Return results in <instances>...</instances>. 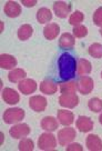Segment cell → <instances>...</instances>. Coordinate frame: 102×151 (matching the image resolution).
<instances>
[{"label": "cell", "mask_w": 102, "mask_h": 151, "mask_svg": "<svg viewBox=\"0 0 102 151\" xmlns=\"http://www.w3.org/2000/svg\"><path fill=\"white\" fill-rule=\"evenodd\" d=\"M77 60L71 53L65 52L58 59V78L57 80L60 82H67L73 79L77 71Z\"/></svg>", "instance_id": "1"}, {"label": "cell", "mask_w": 102, "mask_h": 151, "mask_svg": "<svg viewBox=\"0 0 102 151\" xmlns=\"http://www.w3.org/2000/svg\"><path fill=\"white\" fill-rule=\"evenodd\" d=\"M24 116H26V111L22 108H9L5 111L2 119L7 124H14L23 120Z\"/></svg>", "instance_id": "2"}, {"label": "cell", "mask_w": 102, "mask_h": 151, "mask_svg": "<svg viewBox=\"0 0 102 151\" xmlns=\"http://www.w3.org/2000/svg\"><path fill=\"white\" fill-rule=\"evenodd\" d=\"M38 147L40 150H55L57 147V139L51 132H45L38 139Z\"/></svg>", "instance_id": "3"}, {"label": "cell", "mask_w": 102, "mask_h": 151, "mask_svg": "<svg viewBox=\"0 0 102 151\" xmlns=\"http://www.w3.org/2000/svg\"><path fill=\"white\" fill-rule=\"evenodd\" d=\"M77 137V131L74 128L65 127L58 132V142L60 146H68Z\"/></svg>", "instance_id": "4"}, {"label": "cell", "mask_w": 102, "mask_h": 151, "mask_svg": "<svg viewBox=\"0 0 102 151\" xmlns=\"http://www.w3.org/2000/svg\"><path fill=\"white\" fill-rule=\"evenodd\" d=\"M94 88V81L91 77L82 76L77 81V90L82 94H89Z\"/></svg>", "instance_id": "5"}, {"label": "cell", "mask_w": 102, "mask_h": 151, "mask_svg": "<svg viewBox=\"0 0 102 151\" xmlns=\"http://www.w3.org/2000/svg\"><path fill=\"white\" fill-rule=\"evenodd\" d=\"M31 132V129L27 123H17L10 128V136L14 139H23Z\"/></svg>", "instance_id": "6"}, {"label": "cell", "mask_w": 102, "mask_h": 151, "mask_svg": "<svg viewBox=\"0 0 102 151\" xmlns=\"http://www.w3.org/2000/svg\"><path fill=\"white\" fill-rule=\"evenodd\" d=\"M71 9H72V5L70 2L67 4L65 1H55L53 4V11L58 18H67L71 12Z\"/></svg>", "instance_id": "7"}, {"label": "cell", "mask_w": 102, "mask_h": 151, "mask_svg": "<svg viewBox=\"0 0 102 151\" xmlns=\"http://www.w3.org/2000/svg\"><path fill=\"white\" fill-rule=\"evenodd\" d=\"M59 104L63 108L72 109L79 104V97L75 93H65L59 97Z\"/></svg>", "instance_id": "8"}, {"label": "cell", "mask_w": 102, "mask_h": 151, "mask_svg": "<svg viewBox=\"0 0 102 151\" xmlns=\"http://www.w3.org/2000/svg\"><path fill=\"white\" fill-rule=\"evenodd\" d=\"M47 99L42 96H33L29 99V107L34 112H42L47 108Z\"/></svg>", "instance_id": "9"}, {"label": "cell", "mask_w": 102, "mask_h": 151, "mask_svg": "<svg viewBox=\"0 0 102 151\" xmlns=\"http://www.w3.org/2000/svg\"><path fill=\"white\" fill-rule=\"evenodd\" d=\"M37 88H38L37 82L33 80V79H27V78H26V79L21 80L18 83L19 91H20L21 93L26 94V96L33 93V92L37 90Z\"/></svg>", "instance_id": "10"}, {"label": "cell", "mask_w": 102, "mask_h": 151, "mask_svg": "<svg viewBox=\"0 0 102 151\" xmlns=\"http://www.w3.org/2000/svg\"><path fill=\"white\" fill-rule=\"evenodd\" d=\"M4 11L9 18H17L21 14V6L16 1H7L4 7Z\"/></svg>", "instance_id": "11"}, {"label": "cell", "mask_w": 102, "mask_h": 151, "mask_svg": "<svg viewBox=\"0 0 102 151\" xmlns=\"http://www.w3.org/2000/svg\"><path fill=\"white\" fill-rule=\"evenodd\" d=\"M57 119H58L59 123H61L62 126L69 127V126H71L73 123L74 114L71 111L61 109V110H58V112H57Z\"/></svg>", "instance_id": "12"}, {"label": "cell", "mask_w": 102, "mask_h": 151, "mask_svg": "<svg viewBox=\"0 0 102 151\" xmlns=\"http://www.w3.org/2000/svg\"><path fill=\"white\" fill-rule=\"evenodd\" d=\"M2 99L8 104H17L20 101V96L16 90L11 88H5L2 90Z\"/></svg>", "instance_id": "13"}, {"label": "cell", "mask_w": 102, "mask_h": 151, "mask_svg": "<svg viewBox=\"0 0 102 151\" xmlns=\"http://www.w3.org/2000/svg\"><path fill=\"white\" fill-rule=\"evenodd\" d=\"M75 126H77V129H79L81 132H89L93 129L94 123L89 117L79 116L77 121H75Z\"/></svg>", "instance_id": "14"}, {"label": "cell", "mask_w": 102, "mask_h": 151, "mask_svg": "<svg viewBox=\"0 0 102 151\" xmlns=\"http://www.w3.org/2000/svg\"><path fill=\"white\" fill-rule=\"evenodd\" d=\"M40 126L41 128L45 130V131H49V132H53L58 130V127H59V121L58 119H56L55 117H45V118L41 120L40 122Z\"/></svg>", "instance_id": "15"}, {"label": "cell", "mask_w": 102, "mask_h": 151, "mask_svg": "<svg viewBox=\"0 0 102 151\" xmlns=\"http://www.w3.org/2000/svg\"><path fill=\"white\" fill-rule=\"evenodd\" d=\"M87 148L91 151H101L102 150V140L97 134H89L85 140Z\"/></svg>", "instance_id": "16"}, {"label": "cell", "mask_w": 102, "mask_h": 151, "mask_svg": "<svg viewBox=\"0 0 102 151\" xmlns=\"http://www.w3.org/2000/svg\"><path fill=\"white\" fill-rule=\"evenodd\" d=\"M17 66V59L11 55L2 53L0 56V67L6 70H12Z\"/></svg>", "instance_id": "17"}, {"label": "cell", "mask_w": 102, "mask_h": 151, "mask_svg": "<svg viewBox=\"0 0 102 151\" xmlns=\"http://www.w3.org/2000/svg\"><path fill=\"white\" fill-rule=\"evenodd\" d=\"M39 89L42 93L45 94H49V96H52L55 94L58 91V86L56 85V82L51 79H45L40 83V87Z\"/></svg>", "instance_id": "18"}, {"label": "cell", "mask_w": 102, "mask_h": 151, "mask_svg": "<svg viewBox=\"0 0 102 151\" xmlns=\"http://www.w3.org/2000/svg\"><path fill=\"white\" fill-rule=\"evenodd\" d=\"M75 45V38L73 35L69 32H65L61 35L59 39V47L61 49H72Z\"/></svg>", "instance_id": "19"}, {"label": "cell", "mask_w": 102, "mask_h": 151, "mask_svg": "<svg viewBox=\"0 0 102 151\" xmlns=\"http://www.w3.org/2000/svg\"><path fill=\"white\" fill-rule=\"evenodd\" d=\"M60 32V27L58 24H48L43 28V36L48 40H55Z\"/></svg>", "instance_id": "20"}, {"label": "cell", "mask_w": 102, "mask_h": 151, "mask_svg": "<svg viewBox=\"0 0 102 151\" xmlns=\"http://www.w3.org/2000/svg\"><path fill=\"white\" fill-rule=\"evenodd\" d=\"M92 71V65L87 59H79L77 63V72L80 77L87 76Z\"/></svg>", "instance_id": "21"}, {"label": "cell", "mask_w": 102, "mask_h": 151, "mask_svg": "<svg viewBox=\"0 0 102 151\" xmlns=\"http://www.w3.org/2000/svg\"><path fill=\"white\" fill-rule=\"evenodd\" d=\"M26 76H27V72L23 70V69H20V68H14L12 70H10V72L8 73V80L10 82H20L21 80L26 79Z\"/></svg>", "instance_id": "22"}, {"label": "cell", "mask_w": 102, "mask_h": 151, "mask_svg": "<svg viewBox=\"0 0 102 151\" xmlns=\"http://www.w3.org/2000/svg\"><path fill=\"white\" fill-rule=\"evenodd\" d=\"M52 19V12L48 8H40L37 11V20L39 24H47L51 21Z\"/></svg>", "instance_id": "23"}, {"label": "cell", "mask_w": 102, "mask_h": 151, "mask_svg": "<svg viewBox=\"0 0 102 151\" xmlns=\"http://www.w3.org/2000/svg\"><path fill=\"white\" fill-rule=\"evenodd\" d=\"M32 33H33V29L30 24H22L18 29V33L17 35H18V38L20 40L24 41V40H28L29 38L32 36Z\"/></svg>", "instance_id": "24"}, {"label": "cell", "mask_w": 102, "mask_h": 151, "mask_svg": "<svg viewBox=\"0 0 102 151\" xmlns=\"http://www.w3.org/2000/svg\"><path fill=\"white\" fill-rule=\"evenodd\" d=\"M84 20V14L79 11V10H75L73 14H70L69 17V24L73 27H77V26H80L81 22Z\"/></svg>", "instance_id": "25"}, {"label": "cell", "mask_w": 102, "mask_h": 151, "mask_svg": "<svg viewBox=\"0 0 102 151\" xmlns=\"http://www.w3.org/2000/svg\"><path fill=\"white\" fill-rule=\"evenodd\" d=\"M77 90V82L75 81H67L60 85V92L62 94L65 93H75Z\"/></svg>", "instance_id": "26"}, {"label": "cell", "mask_w": 102, "mask_h": 151, "mask_svg": "<svg viewBox=\"0 0 102 151\" xmlns=\"http://www.w3.org/2000/svg\"><path fill=\"white\" fill-rule=\"evenodd\" d=\"M88 107L92 112H101L102 111V100L100 98H91L88 101Z\"/></svg>", "instance_id": "27"}, {"label": "cell", "mask_w": 102, "mask_h": 151, "mask_svg": "<svg viewBox=\"0 0 102 151\" xmlns=\"http://www.w3.org/2000/svg\"><path fill=\"white\" fill-rule=\"evenodd\" d=\"M89 55L96 59L102 58V45L101 43H92L89 47Z\"/></svg>", "instance_id": "28"}, {"label": "cell", "mask_w": 102, "mask_h": 151, "mask_svg": "<svg viewBox=\"0 0 102 151\" xmlns=\"http://www.w3.org/2000/svg\"><path fill=\"white\" fill-rule=\"evenodd\" d=\"M18 148L20 151H32L34 149V143L31 139L23 138L22 140L19 142Z\"/></svg>", "instance_id": "29"}, {"label": "cell", "mask_w": 102, "mask_h": 151, "mask_svg": "<svg viewBox=\"0 0 102 151\" xmlns=\"http://www.w3.org/2000/svg\"><path fill=\"white\" fill-rule=\"evenodd\" d=\"M72 35L74 36V38H84L88 35V28H87L85 26H83V24L73 27Z\"/></svg>", "instance_id": "30"}, {"label": "cell", "mask_w": 102, "mask_h": 151, "mask_svg": "<svg viewBox=\"0 0 102 151\" xmlns=\"http://www.w3.org/2000/svg\"><path fill=\"white\" fill-rule=\"evenodd\" d=\"M92 19H93V22H94L96 26L101 27L102 28V7L98 8V9L94 11Z\"/></svg>", "instance_id": "31"}, {"label": "cell", "mask_w": 102, "mask_h": 151, "mask_svg": "<svg viewBox=\"0 0 102 151\" xmlns=\"http://www.w3.org/2000/svg\"><path fill=\"white\" fill-rule=\"evenodd\" d=\"M67 151H82L83 147L81 146L80 143H69L68 146L65 147Z\"/></svg>", "instance_id": "32"}, {"label": "cell", "mask_w": 102, "mask_h": 151, "mask_svg": "<svg viewBox=\"0 0 102 151\" xmlns=\"http://www.w3.org/2000/svg\"><path fill=\"white\" fill-rule=\"evenodd\" d=\"M21 4L24 7L31 8V7H34V6L37 5V0H21Z\"/></svg>", "instance_id": "33"}, {"label": "cell", "mask_w": 102, "mask_h": 151, "mask_svg": "<svg viewBox=\"0 0 102 151\" xmlns=\"http://www.w3.org/2000/svg\"><path fill=\"white\" fill-rule=\"evenodd\" d=\"M99 122H100V124H102V113L99 116Z\"/></svg>", "instance_id": "34"}, {"label": "cell", "mask_w": 102, "mask_h": 151, "mask_svg": "<svg viewBox=\"0 0 102 151\" xmlns=\"http://www.w3.org/2000/svg\"><path fill=\"white\" fill-rule=\"evenodd\" d=\"M100 35H101V37H102V28L100 29Z\"/></svg>", "instance_id": "35"}, {"label": "cell", "mask_w": 102, "mask_h": 151, "mask_svg": "<svg viewBox=\"0 0 102 151\" xmlns=\"http://www.w3.org/2000/svg\"><path fill=\"white\" fill-rule=\"evenodd\" d=\"M101 78H102V72H101Z\"/></svg>", "instance_id": "36"}]
</instances>
